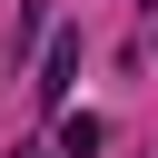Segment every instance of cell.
<instances>
[{
	"instance_id": "6da1fadb",
	"label": "cell",
	"mask_w": 158,
	"mask_h": 158,
	"mask_svg": "<svg viewBox=\"0 0 158 158\" xmlns=\"http://www.w3.org/2000/svg\"><path fill=\"white\" fill-rule=\"evenodd\" d=\"M69 79H79V30H59V40H49V69H40V99H69Z\"/></svg>"
},
{
	"instance_id": "7a4b0ae2",
	"label": "cell",
	"mask_w": 158,
	"mask_h": 158,
	"mask_svg": "<svg viewBox=\"0 0 158 158\" xmlns=\"http://www.w3.org/2000/svg\"><path fill=\"white\" fill-rule=\"evenodd\" d=\"M99 138H109V128H99V118H89V109H69V118H59V158H89V148H99Z\"/></svg>"
}]
</instances>
